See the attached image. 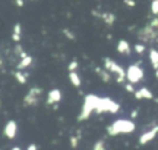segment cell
Instances as JSON below:
<instances>
[{"label": "cell", "mask_w": 158, "mask_h": 150, "mask_svg": "<svg viewBox=\"0 0 158 150\" xmlns=\"http://www.w3.org/2000/svg\"><path fill=\"white\" fill-rule=\"evenodd\" d=\"M69 144H70V146H72L73 149H75V148L78 146V144H79V136L72 135V136L69 138Z\"/></svg>", "instance_id": "obj_23"}, {"label": "cell", "mask_w": 158, "mask_h": 150, "mask_svg": "<svg viewBox=\"0 0 158 150\" xmlns=\"http://www.w3.org/2000/svg\"><path fill=\"white\" fill-rule=\"evenodd\" d=\"M135 95V97L137 98V100H154V97H153V93H152V91L149 90V89H147V87H141V89H138V90H136V92L133 93Z\"/></svg>", "instance_id": "obj_11"}, {"label": "cell", "mask_w": 158, "mask_h": 150, "mask_svg": "<svg viewBox=\"0 0 158 150\" xmlns=\"http://www.w3.org/2000/svg\"><path fill=\"white\" fill-rule=\"evenodd\" d=\"M62 100V91L59 89H52L47 95V105H56Z\"/></svg>", "instance_id": "obj_10"}, {"label": "cell", "mask_w": 158, "mask_h": 150, "mask_svg": "<svg viewBox=\"0 0 158 150\" xmlns=\"http://www.w3.org/2000/svg\"><path fill=\"white\" fill-rule=\"evenodd\" d=\"M14 76H15V79L17 80V82H20V84H22V85L27 82V75H26L25 73H22L21 70L15 71V73H14Z\"/></svg>", "instance_id": "obj_19"}, {"label": "cell", "mask_w": 158, "mask_h": 150, "mask_svg": "<svg viewBox=\"0 0 158 150\" xmlns=\"http://www.w3.org/2000/svg\"><path fill=\"white\" fill-rule=\"evenodd\" d=\"M101 18H102V21H104L107 26H112L114 22H115V20H116V16H115V14H112V12H102V14H101Z\"/></svg>", "instance_id": "obj_18"}, {"label": "cell", "mask_w": 158, "mask_h": 150, "mask_svg": "<svg viewBox=\"0 0 158 150\" xmlns=\"http://www.w3.org/2000/svg\"><path fill=\"white\" fill-rule=\"evenodd\" d=\"M63 33H64V36H65L68 39H70V41H74V39H75V34H74L70 30H68V28H63Z\"/></svg>", "instance_id": "obj_26"}, {"label": "cell", "mask_w": 158, "mask_h": 150, "mask_svg": "<svg viewBox=\"0 0 158 150\" xmlns=\"http://www.w3.org/2000/svg\"><path fill=\"white\" fill-rule=\"evenodd\" d=\"M136 129V124L131 119L120 118L114 120L110 125L106 127V132L110 136H116L118 134H131Z\"/></svg>", "instance_id": "obj_1"}, {"label": "cell", "mask_w": 158, "mask_h": 150, "mask_svg": "<svg viewBox=\"0 0 158 150\" xmlns=\"http://www.w3.org/2000/svg\"><path fill=\"white\" fill-rule=\"evenodd\" d=\"M91 150H106V148H105V141H104L102 139L96 140V141L94 143V145H93V149H91Z\"/></svg>", "instance_id": "obj_22"}, {"label": "cell", "mask_w": 158, "mask_h": 150, "mask_svg": "<svg viewBox=\"0 0 158 150\" xmlns=\"http://www.w3.org/2000/svg\"><path fill=\"white\" fill-rule=\"evenodd\" d=\"M137 116H138V111H137V109H133V111L131 112V118L135 119V118H137Z\"/></svg>", "instance_id": "obj_29"}, {"label": "cell", "mask_w": 158, "mask_h": 150, "mask_svg": "<svg viewBox=\"0 0 158 150\" xmlns=\"http://www.w3.org/2000/svg\"><path fill=\"white\" fill-rule=\"evenodd\" d=\"M99 100H100V96H96L94 93H89L84 97V102H83V106H81V111L78 116V122H84L86 120L93 112L96 111V107H98V103H99Z\"/></svg>", "instance_id": "obj_2"}, {"label": "cell", "mask_w": 158, "mask_h": 150, "mask_svg": "<svg viewBox=\"0 0 158 150\" xmlns=\"http://www.w3.org/2000/svg\"><path fill=\"white\" fill-rule=\"evenodd\" d=\"M143 76H144V70L137 63L128 65V68L126 69V79L128 82H131L133 85L139 82L143 79Z\"/></svg>", "instance_id": "obj_5"}, {"label": "cell", "mask_w": 158, "mask_h": 150, "mask_svg": "<svg viewBox=\"0 0 158 150\" xmlns=\"http://www.w3.org/2000/svg\"><path fill=\"white\" fill-rule=\"evenodd\" d=\"M118 111H120V105H118L116 101H114V100L110 98V97H100L95 112H96L98 114L106 113V112L115 114V113H117Z\"/></svg>", "instance_id": "obj_4"}, {"label": "cell", "mask_w": 158, "mask_h": 150, "mask_svg": "<svg viewBox=\"0 0 158 150\" xmlns=\"http://www.w3.org/2000/svg\"><path fill=\"white\" fill-rule=\"evenodd\" d=\"M125 90H126L127 92H130V93H135V92H136V90H135V87H133V84H131V82H126V84H125Z\"/></svg>", "instance_id": "obj_27"}, {"label": "cell", "mask_w": 158, "mask_h": 150, "mask_svg": "<svg viewBox=\"0 0 158 150\" xmlns=\"http://www.w3.org/2000/svg\"><path fill=\"white\" fill-rule=\"evenodd\" d=\"M104 68L107 71H110V73L116 75V82L122 84V82H125V80H127L126 79V70L121 65H118L114 59L104 58Z\"/></svg>", "instance_id": "obj_3"}, {"label": "cell", "mask_w": 158, "mask_h": 150, "mask_svg": "<svg viewBox=\"0 0 158 150\" xmlns=\"http://www.w3.org/2000/svg\"><path fill=\"white\" fill-rule=\"evenodd\" d=\"M4 134L7 139H14L17 134V124L15 120H9L6 124H5V128H4Z\"/></svg>", "instance_id": "obj_9"}, {"label": "cell", "mask_w": 158, "mask_h": 150, "mask_svg": "<svg viewBox=\"0 0 158 150\" xmlns=\"http://www.w3.org/2000/svg\"><path fill=\"white\" fill-rule=\"evenodd\" d=\"M26 150H38V149H37V145L36 144H30Z\"/></svg>", "instance_id": "obj_30"}, {"label": "cell", "mask_w": 158, "mask_h": 150, "mask_svg": "<svg viewBox=\"0 0 158 150\" xmlns=\"http://www.w3.org/2000/svg\"><path fill=\"white\" fill-rule=\"evenodd\" d=\"M15 1H16V5L19 7H22L23 6V0H15Z\"/></svg>", "instance_id": "obj_31"}, {"label": "cell", "mask_w": 158, "mask_h": 150, "mask_svg": "<svg viewBox=\"0 0 158 150\" xmlns=\"http://www.w3.org/2000/svg\"><path fill=\"white\" fill-rule=\"evenodd\" d=\"M68 77H69V81L73 84V86L79 87L81 85V79H80V76H79V74L77 71H70L68 74Z\"/></svg>", "instance_id": "obj_17"}, {"label": "cell", "mask_w": 158, "mask_h": 150, "mask_svg": "<svg viewBox=\"0 0 158 150\" xmlns=\"http://www.w3.org/2000/svg\"><path fill=\"white\" fill-rule=\"evenodd\" d=\"M42 89L38 86H32L28 92L26 93V96L23 97V105L27 107H33L37 106L38 101H40V96L42 95Z\"/></svg>", "instance_id": "obj_7"}, {"label": "cell", "mask_w": 158, "mask_h": 150, "mask_svg": "<svg viewBox=\"0 0 158 150\" xmlns=\"http://www.w3.org/2000/svg\"><path fill=\"white\" fill-rule=\"evenodd\" d=\"M95 73H96V75L104 81V82H109L110 80H111V75H110V71H107L105 68L102 69V68H99V66H96L95 68Z\"/></svg>", "instance_id": "obj_14"}, {"label": "cell", "mask_w": 158, "mask_h": 150, "mask_svg": "<svg viewBox=\"0 0 158 150\" xmlns=\"http://www.w3.org/2000/svg\"><path fill=\"white\" fill-rule=\"evenodd\" d=\"M154 101H156V103H158V98H154Z\"/></svg>", "instance_id": "obj_34"}, {"label": "cell", "mask_w": 158, "mask_h": 150, "mask_svg": "<svg viewBox=\"0 0 158 150\" xmlns=\"http://www.w3.org/2000/svg\"><path fill=\"white\" fill-rule=\"evenodd\" d=\"M137 37L139 41L144 42V43H152L156 42L158 38V30L153 28L152 26H149V23H147L146 26H143L138 32H137Z\"/></svg>", "instance_id": "obj_6"}, {"label": "cell", "mask_w": 158, "mask_h": 150, "mask_svg": "<svg viewBox=\"0 0 158 150\" xmlns=\"http://www.w3.org/2000/svg\"><path fill=\"white\" fill-rule=\"evenodd\" d=\"M156 77L158 79V70H156Z\"/></svg>", "instance_id": "obj_33"}, {"label": "cell", "mask_w": 158, "mask_h": 150, "mask_svg": "<svg viewBox=\"0 0 158 150\" xmlns=\"http://www.w3.org/2000/svg\"><path fill=\"white\" fill-rule=\"evenodd\" d=\"M133 49H135V52L138 54V55H142L144 52H146V45L144 44H142V43H136L135 45H133Z\"/></svg>", "instance_id": "obj_21"}, {"label": "cell", "mask_w": 158, "mask_h": 150, "mask_svg": "<svg viewBox=\"0 0 158 150\" xmlns=\"http://www.w3.org/2000/svg\"><path fill=\"white\" fill-rule=\"evenodd\" d=\"M148 58H149V61L152 64V68L154 70H158V50L154 48H151L148 50Z\"/></svg>", "instance_id": "obj_13"}, {"label": "cell", "mask_w": 158, "mask_h": 150, "mask_svg": "<svg viewBox=\"0 0 158 150\" xmlns=\"http://www.w3.org/2000/svg\"><path fill=\"white\" fill-rule=\"evenodd\" d=\"M116 50L120 53V54H123V55H130L131 54V47H130V43L125 39H120L117 45H116Z\"/></svg>", "instance_id": "obj_12"}, {"label": "cell", "mask_w": 158, "mask_h": 150, "mask_svg": "<svg viewBox=\"0 0 158 150\" xmlns=\"http://www.w3.org/2000/svg\"><path fill=\"white\" fill-rule=\"evenodd\" d=\"M11 150H21V148L20 146H14V148H11Z\"/></svg>", "instance_id": "obj_32"}, {"label": "cell", "mask_w": 158, "mask_h": 150, "mask_svg": "<svg viewBox=\"0 0 158 150\" xmlns=\"http://www.w3.org/2000/svg\"><path fill=\"white\" fill-rule=\"evenodd\" d=\"M157 134H158V125H154L152 129H149V130H147V132L141 134V136L138 138V143L141 145H146L149 141H152L156 138Z\"/></svg>", "instance_id": "obj_8"}, {"label": "cell", "mask_w": 158, "mask_h": 150, "mask_svg": "<svg viewBox=\"0 0 158 150\" xmlns=\"http://www.w3.org/2000/svg\"><path fill=\"white\" fill-rule=\"evenodd\" d=\"M78 66H79V63H78L77 60H72V61L68 64V71H69V73H70V71H77Z\"/></svg>", "instance_id": "obj_25"}, {"label": "cell", "mask_w": 158, "mask_h": 150, "mask_svg": "<svg viewBox=\"0 0 158 150\" xmlns=\"http://www.w3.org/2000/svg\"><path fill=\"white\" fill-rule=\"evenodd\" d=\"M14 50H15V54L20 55V58H21V59H22V58H26V57H27V53H26V52L23 50L22 45H21V44H19V43H17V44L15 45V49H14Z\"/></svg>", "instance_id": "obj_20"}, {"label": "cell", "mask_w": 158, "mask_h": 150, "mask_svg": "<svg viewBox=\"0 0 158 150\" xmlns=\"http://www.w3.org/2000/svg\"><path fill=\"white\" fill-rule=\"evenodd\" d=\"M32 61H33V58H32L31 55H27L26 58H22V59H20L19 64L16 65V68H17V70H22V69H26V68H28V66L32 64Z\"/></svg>", "instance_id": "obj_16"}, {"label": "cell", "mask_w": 158, "mask_h": 150, "mask_svg": "<svg viewBox=\"0 0 158 150\" xmlns=\"http://www.w3.org/2000/svg\"><path fill=\"white\" fill-rule=\"evenodd\" d=\"M151 11L154 16L158 17V0H153L151 4Z\"/></svg>", "instance_id": "obj_24"}, {"label": "cell", "mask_w": 158, "mask_h": 150, "mask_svg": "<svg viewBox=\"0 0 158 150\" xmlns=\"http://www.w3.org/2000/svg\"><path fill=\"white\" fill-rule=\"evenodd\" d=\"M21 32H22V27H21V23L20 22H16L14 25V28H12V41L14 42H20L21 41Z\"/></svg>", "instance_id": "obj_15"}, {"label": "cell", "mask_w": 158, "mask_h": 150, "mask_svg": "<svg viewBox=\"0 0 158 150\" xmlns=\"http://www.w3.org/2000/svg\"><path fill=\"white\" fill-rule=\"evenodd\" d=\"M123 2L127 6H130V7H135V5H136V1L135 0H123Z\"/></svg>", "instance_id": "obj_28"}]
</instances>
